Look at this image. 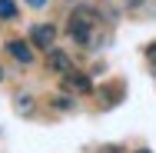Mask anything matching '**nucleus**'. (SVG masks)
<instances>
[{
	"label": "nucleus",
	"instance_id": "1",
	"mask_svg": "<svg viewBox=\"0 0 156 153\" xmlns=\"http://www.w3.org/2000/svg\"><path fill=\"white\" fill-rule=\"evenodd\" d=\"M96 30H100V13H96L93 7H76V10H70L66 33H70L73 43H80V47H100Z\"/></svg>",
	"mask_w": 156,
	"mask_h": 153
},
{
	"label": "nucleus",
	"instance_id": "2",
	"mask_svg": "<svg viewBox=\"0 0 156 153\" xmlns=\"http://www.w3.org/2000/svg\"><path fill=\"white\" fill-rule=\"evenodd\" d=\"M53 40H57V30H53L50 24H37L30 30V43L40 47V50H53Z\"/></svg>",
	"mask_w": 156,
	"mask_h": 153
},
{
	"label": "nucleus",
	"instance_id": "3",
	"mask_svg": "<svg viewBox=\"0 0 156 153\" xmlns=\"http://www.w3.org/2000/svg\"><path fill=\"white\" fill-rule=\"evenodd\" d=\"M47 70H50V73L66 77V73L73 70V60H70L66 53H60V50H47Z\"/></svg>",
	"mask_w": 156,
	"mask_h": 153
},
{
	"label": "nucleus",
	"instance_id": "4",
	"mask_svg": "<svg viewBox=\"0 0 156 153\" xmlns=\"http://www.w3.org/2000/svg\"><path fill=\"white\" fill-rule=\"evenodd\" d=\"M123 83H106V87H100V107H106V110H110V107H116V103H120V100H123Z\"/></svg>",
	"mask_w": 156,
	"mask_h": 153
},
{
	"label": "nucleus",
	"instance_id": "5",
	"mask_svg": "<svg viewBox=\"0 0 156 153\" xmlns=\"http://www.w3.org/2000/svg\"><path fill=\"white\" fill-rule=\"evenodd\" d=\"M63 83H66V90H76V93H90V90H93L90 77H87V73H73V70L63 77Z\"/></svg>",
	"mask_w": 156,
	"mask_h": 153
},
{
	"label": "nucleus",
	"instance_id": "6",
	"mask_svg": "<svg viewBox=\"0 0 156 153\" xmlns=\"http://www.w3.org/2000/svg\"><path fill=\"white\" fill-rule=\"evenodd\" d=\"M7 50H10V57H13V60H17V63H23V67L33 60L30 43H23V40H10V43H7Z\"/></svg>",
	"mask_w": 156,
	"mask_h": 153
},
{
	"label": "nucleus",
	"instance_id": "7",
	"mask_svg": "<svg viewBox=\"0 0 156 153\" xmlns=\"http://www.w3.org/2000/svg\"><path fill=\"white\" fill-rule=\"evenodd\" d=\"M13 110H17L20 117H30L33 113V97L30 93H17V97H13Z\"/></svg>",
	"mask_w": 156,
	"mask_h": 153
},
{
	"label": "nucleus",
	"instance_id": "8",
	"mask_svg": "<svg viewBox=\"0 0 156 153\" xmlns=\"http://www.w3.org/2000/svg\"><path fill=\"white\" fill-rule=\"evenodd\" d=\"M0 20H17V3L13 0H0Z\"/></svg>",
	"mask_w": 156,
	"mask_h": 153
},
{
	"label": "nucleus",
	"instance_id": "9",
	"mask_svg": "<svg viewBox=\"0 0 156 153\" xmlns=\"http://www.w3.org/2000/svg\"><path fill=\"white\" fill-rule=\"evenodd\" d=\"M50 107H53V110H60V113H66V110H73V107H76V103H73V100H70V97H53V100H50Z\"/></svg>",
	"mask_w": 156,
	"mask_h": 153
},
{
	"label": "nucleus",
	"instance_id": "10",
	"mask_svg": "<svg viewBox=\"0 0 156 153\" xmlns=\"http://www.w3.org/2000/svg\"><path fill=\"white\" fill-rule=\"evenodd\" d=\"M146 60L156 63V43H150V47H146Z\"/></svg>",
	"mask_w": 156,
	"mask_h": 153
},
{
	"label": "nucleus",
	"instance_id": "11",
	"mask_svg": "<svg viewBox=\"0 0 156 153\" xmlns=\"http://www.w3.org/2000/svg\"><path fill=\"white\" fill-rule=\"evenodd\" d=\"M27 3H30V7H37V10H40V7H47L50 0H27Z\"/></svg>",
	"mask_w": 156,
	"mask_h": 153
},
{
	"label": "nucleus",
	"instance_id": "12",
	"mask_svg": "<svg viewBox=\"0 0 156 153\" xmlns=\"http://www.w3.org/2000/svg\"><path fill=\"white\" fill-rule=\"evenodd\" d=\"M0 80H3V70H0Z\"/></svg>",
	"mask_w": 156,
	"mask_h": 153
},
{
	"label": "nucleus",
	"instance_id": "13",
	"mask_svg": "<svg viewBox=\"0 0 156 153\" xmlns=\"http://www.w3.org/2000/svg\"><path fill=\"white\" fill-rule=\"evenodd\" d=\"M140 153H150V150H140Z\"/></svg>",
	"mask_w": 156,
	"mask_h": 153
}]
</instances>
